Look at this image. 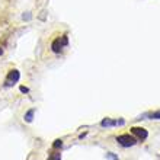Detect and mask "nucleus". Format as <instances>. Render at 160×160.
Wrapping results in <instances>:
<instances>
[{"instance_id":"nucleus-7","label":"nucleus","mask_w":160,"mask_h":160,"mask_svg":"<svg viewBox=\"0 0 160 160\" xmlns=\"http://www.w3.org/2000/svg\"><path fill=\"white\" fill-rule=\"evenodd\" d=\"M147 117L153 118V119H160V111H157V112H153V113H149Z\"/></svg>"},{"instance_id":"nucleus-9","label":"nucleus","mask_w":160,"mask_h":160,"mask_svg":"<svg viewBox=\"0 0 160 160\" xmlns=\"http://www.w3.org/2000/svg\"><path fill=\"white\" fill-rule=\"evenodd\" d=\"M61 140H56V143H54V149H58V147H61Z\"/></svg>"},{"instance_id":"nucleus-8","label":"nucleus","mask_w":160,"mask_h":160,"mask_svg":"<svg viewBox=\"0 0 160 160\" xmlns=\"http://www.w3.org/2000/svg\"><path fill=\"white\" fill-rule=\"evenodd\" d=\"M60 159H61V154H60V153H54L48 160H60Z\"/></svg>"},{"instance_id":"nucleus-4","label":"nucleus","mask_w":160,"mask_h":160,"mask_svg":"<svg viewBox=\"0 0 160 160\" xmlns=\"http://www.w3.org/2000/svg\"><path fill=\"white\" fill-rule=\"evenodd\" d=\"M19 77H20V74H19L18 70H10L9 74H7V80H6V86H10V85H13V83H16L19 80Z\"/></svg>"},{"instance_id":"nucleus-2","label":"nucleus","mask_w":160,"mask_h":160,"mask_svg":"<svg viewBox=\"0 0 160 160\" xmlns=\"http://www.w3.org/2000/svg\"><path fill=\"white\" fill-rule=\"evenodd\" d=\"M67 42H69L67 37H63L61 41H60V38H58V39H56V41L52 42V45H51L52 51H54V52H60L63 50V47H64V45H67Z\"/></svg>"},{"instance_id":"nucleus-10","label":"nucleus","mask_w":160,"mask_h":160,"mask_svg":"<svg viewBox=\"0 0 160 160\" xmlns=\"http://www.w3.org/2000/svg\"><path fill=\"white\" fill-rule=\"evenodd\" d=\"M20 92L26 93V92H28V87H25V86H20Z\"/></svg>"},{"instance_id":"nucleus-1","label":"nucleus","mask_w":160,"mask_h":160,"mask_svg":"<svg viewBox=\"0 0 160 160\" xmlns=\"http://www.w3.org/2000/svg\"><path fill=\"white\" fill-rule=\"evenodd\" d=\"M117 141L121 144L122 147H132L137 144V138H134L130 134H124V136H119L117 138Z\"/></svg>"},{"instance_id":"nucleus-3","label":"nucleus","mask_w":160,"mask_h":160,"mask_svg":"<svg viewBox=\"0 0 160 160\" xmlns=\"http://www.w3.org/2000/svg\"><path fill=\"white\" fill-rule=\"evenodd\" d=\"M131 131L134 136H137V138L138 140H146L147 137H149V132H147V130H144V128L141 127H132Z\"/></svg>"},{"instance_id":"nucleus-11","label":"nucleus","mask_w":160,"mask_h":160,"mask_svg":"<svg viewBox=\"0 0 160 160\" xmlns=\"http://www.w3.org/2000/svg\"><path fill=\"white\" fill-rule=\"evenodd\" d=\"M2 54H3V50H2V48H0V56H2Z\"/></svg>"},{"instance_id":"nucleus-5","label":"nucleus","mask_w":160,"mask_h":160,"mask_svg":"<svg viewBox=\"0 0 160 160\" xmlns=\"http://www.w3.org/2000/svg\"><path fill=\"white\" fill-rule=\"evenodd\" d=\"M117 124H119V125H122V124H124V121H122V119H121V121L118 122V121H112L111 118H105L104 121L100 122V125H102V127H113V125H117Z\"/></svg>"},{"instance_id":"nucleus-6","label":"nucleus","mask_w":160,"mask_h":160,"mask_svg":"<svg viewBox=\"0 0 160 160\" xmlns=\"http://www.w3.org/2000/svg\"><path fill=\"white\" fill-rule=\"evenodd\" d=\"M32 117H33V109H31V111H28L26 115H25V121H26V122H31V121H32Z\"/></svg>"}]
</instances>
